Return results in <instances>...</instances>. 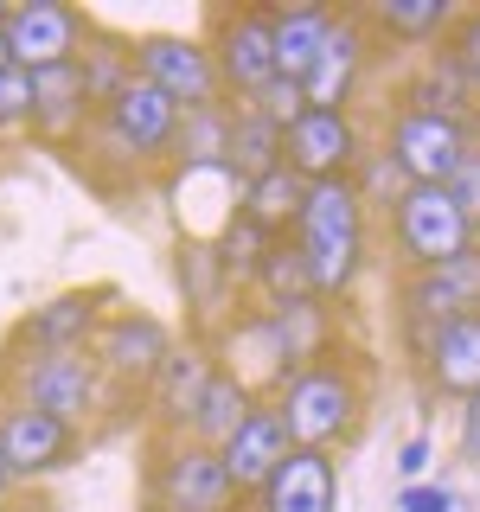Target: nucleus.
I'll return each instance as SVG.
<instances>
[{"label": "nucleus", "instance_id": "aec40b11", "mask_svg": "<svg viewBox=\"0 0 480 512\" xmlns=\"http://www.w3.org/2000/svg\"><path fill=\"white\" fill-rule=\"evenodd\" d=\"M474 301H480V250L455 256V263H442V269H423V282L410 288V308L429 314L436 327L455 320V314H468Z\"/></svg>", "mask_w": 480, "mask_h": 512}, {"label": "nucleus", "instance_id": "7ed1b4c3", "mask_svg": "<svg viewBox=\"0 0 480 512\" xmlns=\"http://www.w3.org/2000/svg\"><path fill=\"white\" fill-rule=\"evenodd\" d=\"M212 71H218V90L231 96H263V84L276 77V13L269 7H231L218 13V32H212Z\"/></svg>", "mask_w": 480, "mask_h": 512}, {"label": "nucleus", "instance_id": "a878e982", "mask_svg": "<svg viewBox=\"0 0 480 512\" xmlns=\"http://www.w3.org/2000/svg\"><path fill=\"white\" fill-rule=\"evenodd\" d=\"M224 148H231V103H212V109H192V116H180L173 154H180L186 167H218Z\"/></svg>", "mask_w": 480, "mask_h": 512}, {"label": "nucleus", "instance_id": "6e6552de", "mask_svg": "<svg viewBox=\"0 0 480 512\" xmlns=\"http://www.w3.org/2000/svg\"><path fill=\"white\" fill-rule=\"evenodd\" d=\"M468 128L461 116H429V109H404L391 128V167L404 173L410 186H448L455 167L468 160Z\"/></svg>", "mask_w": 480, "mask_h": 512}, {"label": "nucleus", "instance_id": "0eeeda50", "mask_svg": "<svg viewBox=\"0 0 480 512\" xmlns=\"http://www.w3.org/2000/svg\"><path fill=\"white\" fill-rule=\"evenodd\" d=\"M0 39H7L13 71H52V64H77L90 20L77 7H58V0H26V7H7Z\"/></svg>", "mask_w": 480, "mask_h": 512}, {"label": "nucleus", "instance_id": "f8f14e48", "mask_svg": "<svg viewBox=\"0 0 480 512\" xmlns=\"http://www.w3.org/2000/svg\"><path fill=\"white\" fill-rule=\"evenodd\" d=\"M237 493L218 468V448H199V442H173L160 455V512H231Z\"/></svg>", "mask_w": 480, "mask_h": 512}, {"label": "nucleus", "instance_id": "f03ea898", "mask_svg": "<svg viewBox=\"0 0 480 512\" xmlns=\"http://www.w3.org/2000/svg\"><path fill=\"white\" fill-rule=\"evenodd\" d=\"M269 410L282 416L288 448H320V455H327V442L340 436L352 423V410H359V384H352L340 365H308V372L282 378V397Z\"/></svg>", "mask_w": 480, "mask_h": 512}, {"label": "nucleus", "instance_id": "412c9836", "mask_svg": "<svg viewBox=\"0 0 480 512\" xmlns=\"http://www.w3.org/2000/svg\"><path fill=\"white\" fill-rule=\"evenodd\" d=\"M244 416H250V391L231 372H212V378H205V391H199V404H192V416H186V442L218 448L237 423H244Z\"/></svg>", "mask_w": 480, "mask_h": 512}, {"label": "nucleus", "instance_id": "a211bd4d", "mask_svg": "<svg viewBox=\"0 0 480 512\" xmlns=\"http://www.w3.org/2000/svg\"><path fill=\"white\" fill-rule=\"evenodd\" d=\"M90 116H96V103H90L77 64L32 71V128H39V135H71V128H84Z\"/></svg>", "mask_w": 480, "mask_h": 512}, {"label": "nucleus", "instance_id": "4c0bfd02", "mask_svg": "<svg viewBox=\"0 0 480 512\" xmlns=\"http://www.w3.org/2000/svg\"><path fill=\"white\" fill-rule=\"evenodd\" d=\"M0 26H7V7H0Z\"/></svg>", "mask_w": 480, "mask_h": 512}, {"label": "nucleus", "instance_id": "dca6fc26", "mask_svg": "<svg viewBox=\"0 0 480 512\" xmlns=\"http://www.w3.org/2000/svg\"><path fill=\"white\" fill-rule=\"evenodd\" d=\"M423 359H429V378H436L442 391H455V397H480V314H455V320H442V327L429 333Z\"/></svg>", "mask_w": 480, "mask_h": 512}, {"label": "nucleus", "instance_id": "1a4fd4ad", "mask_svg": "<svg viewBox=\"0 0 480 512\" xmlns=\"http://www.w3.org/2000/svg\"><path fill=\"white\" fill-rule=\"evenodd\" d=\"M96 397H103V372L84 352H32V365L20 372V404L58 416L71 429L96 410Z\"/></svg>", "mask_w": 480, "mask_h": 512}, {"label": "nucleus", "instance_id": "72a5a7b5", "mask_svg": "<svg viewBox=\"0 0 480 512\" xmlns=\"http://www.w3.org/2000/svg\"><path fill=\"white\" fill-rule=\"evenodd\" d=\"M461 461L480 468V397H468V410H461Z\"/></svg>", "mask_w": 480, "mask_h": 512}, {"label": "nucleus", "instance_id": "473e14b6", "mask_svg": "<svg viewBox=\"0 0 480 512\" xmlns=\"http://www.w3.org/2000/svg\"><path fill=\"white\" fill-rule=\"evenodd\" d=\"M397 512H455V493H442V487H404Z\"/></svg>", "mask_w": 480, "mask_h": 512}, {"label": "nucleus", "instance_id": "f3484780", "mask_svg": "<svg viewBox=\"0 0 480 512\" xmlns=\"http://www.w3.org/2000/svg\"><path fill=\"white\" fill-rule=\"evenodd\" d=\"M359 64H365V26L359 20H333L327 52H320V64L308 71V84H301L308 109H340V116H346V96H352Z\"/></svg>", "mask_w": 480, "mask_h": 512}, {"label": "nucleus", "instance_id": "2f4dec72", "mask_svg": "<svg viewBox=\"0 0 480 512\" xmlns=\"http://www.w3.org/2000/svg\"><path fill=\"white\" fill-rule=\"evenodd\" d=\"M448 64H455L461 77L480 71V13H468V20L455 26V45H448Z\"/></svg>", "mask_w": 480, "mask_h": 512}, {"label": "nucleus", "instance_id": "5701e85b", "mask_svg": "<svg viewBox=\"0 0 480 512\" xmlns=\"http://www.w3.org/2000/svg\"><path fill=\"white\" fill-rule=\"evenodd\" d=\"M90 327H96V295H58L26 320V340L32 352H84Z\"/></svg>", "mask_w": 480, "mask_h": 512}, {"label": "nucleus", "instance_id": "ddd939ff", "mask_svg": "<svg viewBox=\"0 0 480 512\" xmlns=\"http://www.w3.org/2000/svg\"><path fill=\"white\" fill-rule=\"evenodd\" d=\"M282 455H288V429H282L276 410H250L244 423L218 442V468H224V480H231V493H256L269 474L282 468Z\"/></svg>", "mask_w": 480, "mask_h": 512}, {"label": "nucleus", "instance_id": "e433bc0d", "mask_svg": "<svg viewBox=\"0 0 480 512\" xmlns=\"http://www.w3.org/2000/svg\"><path fill=\"white\" fill-rule=\"evenodd\" d=\"M13 71V58H7V39H0V77H7Z\"/></svg>", "mask_w": 480, "mask_h": 512}, {"label": "nucleus", "instance_id": "4468645a", "mask_svg": "<svg viewBox=\"0 0 480 512\" xmlns=\"http://www.w3.org/2000/svg\"><path fill=\"white\" fill-rule=\"evenodd\" d=\"M167 327L148 314H116V320H103V333H96V372H109V378H135V384H148L160 365H167Z\"/></svg>", "mask_w": 480, "mask_h": 512}, {"label": "nucleus", "instance_id": "4be33fe9", "mask_svg": "<svg viewBox=\"0 0 480 512\" xmlns=\"http://www.w3.org/2000/svg\"><path fill=\"white\" fill-rule=\"evenodd\" d=\"M224 167H231L244 186L263 180V173H276V167H282V128L237 103V109H231V148H224Z\"/></svg>", "mask_w": 480, "mask_h": 512}, {"label": "nucleus", "instance_id": "20e7f679", "mask_svg": "<svg viewBox=\"0 0 480 512\" xmlns=\"http://www.w3.org/2000/svg\"><path fill=\"white\" fill-rule=\"evenodd\" d=\"M96 128H103V148L122 154V160H160L173 154V135H180V109L167 103L154 84H141V77H128V84L109 96L103 109H96Z\"/></svg>", "mask_w": 480, "mask_h": 512}, {"label": "nucleus", "instance_id": "2eb2a0df", "mask_svg": "<svg viewBox=\"0 0 480 512\" xmlns=\"http://www.w3.org/2000/svg\"><path fill=\"white\" fill-rule=\"evenodd\" d=\"M333 461L320 448H288L282 468L256 487V512H333Z\"/></svg>", "mask_w": 480, "mask_h": 512}, {"label": "nucleus", "instance_id": "f257e3e1", "mask_svg": "<svg viewBox=\"0 0 480 512\" xmlns=\"http://www.w3.org/2000/svg\"><path fill=\"white\" fill-rule=\"evenodd\" d=\"M295 250L308 263V282L314 295H333L359 276V256H365V199L352 180H320L308 186L301 199V218H295Z\"/></svg>", "mask_w": 480, "mask_h": 512}, {"label": "nucleus", "instance_id": "7c9ffc66", "mask_svg": "<svg viewBox=\"0 0 480 512\" xmlns=\"http://www.w3.org/2000/svg\"><path fill=\"white\" fill-rule=\"evenodd\" d=\"M448 199H455L461 212L480 224V148H468V160L455 167V180H448Z\"/></svg>", "mask_w": 480, "mask_h": 512}, {"label": "nucleus", "instance_id": "c85d7f7f", "mask_svg": "<svg viewBox=\"0 0 480 512\" xmlns=\"http://www.w3.org/2000/svg\"><path fill=\"white\" fill-rule=\"evenodd\" d=\"M244 109H256V116H263V122L288 128V122L301 116V109H308V96H301V84H288V77H269V84H263V96H250Z\"/></svg>", "mask_w": 480, "mask_h": 512}, {"label": "nucleus", "instance_id": "9b49d317", "mask_svg": "<svg viewBox=\"0 0 480 512\" xmlns=\"http://www.w3.org/2000/svg\"><path fill=\"white\" fill-rule=\"evenodd\" d=\"M77 448V429L58 423V416L32 410V404H13L0 410V461H7L13 480H39V474H58Z\"/></svg>", "mask_w": 480, "mask_h": 512}, {"label": "nucleus", "instance_id": "9d476101", "mask_svg": "<svg viewBox=\"0 0 480 512\" xmlns=\"http://www.w3.org/2000/svg\"><path fill=\"white\" fill-rule=\"evenodd\" d=\"M352 160H359V135H352V122L340 109H301V116L282 128V167L308 186L346 180Z\"/></svg>", "mask_w": 480, "mask_h": 512}, {"label": "nucleus", "instance_id": "c9c22d12", "mask_svg": "<svg viewBox=\"0 0 480 512\" xmlns=\"http://www.w3.org/2000/svg\"><path fill=\"white\" fill-rule=\"evenodd\" d=\"M7 487H13V474H7V461H0V500H7Z\"/></svg>", "mask_w": 480, "mask_h": 512}, {"label": "nucleus", "instance_id": "b1692460", "mask_svg": "<svg viewBox=\"0 0 480 512\" xmlns=\"http://www.w3.org/2000/svg\"><path fill=\"white\" fill-rule=\"evenodd\" d=\"M301 199H308V180H295L288 167H276V173H263V180H250L244 186V224H256L263 237H276V231H288V224L301 218Z\"/></svg>", "mask_w": 480, "mask_h": 512}, {"label": "nucleus", "instance_id": "c756f323", "mask_svg": "<svg viewBox=\"0 0 480 512\" xmlns=\"http://www.w3.org/2000/svg\"><path fill=\"white\" fill-rule=\"evenodd\" d=\"M7 128H32V71L0 77V135Z\"/></svg>", "mask_w": 480, "mask_h": 512}, {"label": "nucleus", "instance_id": "cd10ccee", "mask_svg": "<svg viewBox=\"0 0 480 512\" xmlns=\"http://www.w3.org/2000/svg\"><path fill=\"white\" fill-rule=\"evenodd\" d=\"M378 26H384V32H404V39H416V32L448 26V7H442V0H384V7H378Z\"/></svg>", "mask_w": 480, "mask_h": 512}, {"label": "nucleus", "instance_id": "bb28decb", "mask_svg": "<svg viewBox=\"0 0 480 512\" xmlns=\"http://www.w3.org/2000/svg\"><path fill=\"white\" fill-rule=\"evenodd\" d=\"M256 276L269 282L276 308H295V301H308V295H314L308 263H301V250H288V244H269V256H263V269H256Z\"/></svg>", "mask_w": 480, "mask_h": 512}, {"label": "nucleus", "instance_id": "39448f33", "mask_svg": "<svg viewBox=\"0 0 480 512\" xmlns=\"http://www.w3.org/2000/svg\"><path fill=\"white\" fill-rule=\"evenodd\" d=\"M397 244L416 269H442L474 250V218L448 199V186H404L397 199Z\"/></svg>", "mask_w": 480, "mask_h": 512}, {"label": "nucleus", "instance_id": "6ab92c4d", "mask_svg": "<svg viewBox=\"0 0 480 512\" xmlns=\"http://www.w3.org/2000/svg\"><path fill=\"white\" fill-rule=\"evenodd\" d=\"M333 20H340V13H327V7L276 13V77H288V84H308V71L320 64V52H327Z\"/></svg>", "mask_w": 480, "mask_h": 512}, {"label": "nucleus", "instance_id": "f704fd0d", "mask_svg": "<svg viewBox=\"0 0 480 512\" xmlns=\"http://www.w3.org/2000/svg\"><path fill=\"white\" fill-rule=\"evenodd\" d=\"M423 468H429V448H423V442H410V448H404V474L416 480V474H423Z\"/></svg>", "mask_w": 480, "mask_h": 512}, {"label": "nucleus", "instance_id": "393cba45", "mask_svg": "<svg viewBox=\"0 0 480 512\" xmlns=\"http://www.w3.org/2000/svg\"><path fill=\"white\" fill-rule=\"evenodd\" d=\"M205 378H212V365H205L199 352H167V365L154 372V404H160V416L186 429V416H192V404H199Z\"/></svg>", "mask_w": 480, "mask_h": 512}, {"label": "nucleus", "instance_id": "423d86ee", "mask_svg": "<svg viewBox=\"0 0 480 512\" xmlns=\"http://www.w3.org/2000/svg\"><path fill=\"white\" fill-rule=\"evenodd\" d=\"M135 52V77L141 84H154L160 96H167L180 116H192V109H212L218 103V71H212V52H205L199 39H180V32H154V39L128 45Z\"/></svg>", "mask_w": 480, "mask_h": 512}]
</instances>
